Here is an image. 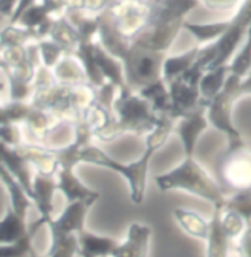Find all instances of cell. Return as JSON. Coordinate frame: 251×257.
Wrapping results in <instances>:
<instances>
[{
    "instance_id": "1",
    "label": "cell",
    "mask_w": 251,
    "mask_h": 257,
    "mask_svg": "<svg viewBox=\"0 0 251 257\" xmlns=\"http://www.w3.org/2000/svg\"><path fill=\"white\" fill-rule=\"evenodd\" d=\"M178 119L172 113L162 115L156 128L146 136V147L143 155L133 162H119L112 156H109L106 152H103L93 141L87 143L81 147L78 159L79 163H90L97 165L101 168H106L109 171H113L123 177L128 188H130V198L134 204H141L146 197L147 190V178H149V168L150 160L155 156V153L168 141L171 134L176 128Z\"/></svg>"
},
{
    "instance_id": "2",
    "label": "cell",
    "mask_w": 251,
    "mask_h": 257,
    "mask_svg": "<svg viewBox=\"0 0 251 257\" xmlns=\"http://www.w3.org/2000/svg\"><path fill=\"white\" fill-rule=\"evenodd\" d=\"M156 185L160 191H184L195 197L203 198L213 204V207H225L228 194L220 187L217 179L195 160L194 153H184V159L175 168L159 174Z\"/></svg>"
},
{
    "instance_id": "3",
    "label": "cell",
    "mask_w": 251,
    "mask_h": 257,
    "mask_svg": "<svg viewBox=\"0 0 251 257\" xmlns=\"http://www.w3.org/2000/svg\"><path fill=\"white\" fill-rule=\"evenodd\" d=\"M197 5L198 0H153L152 20L131 43L166 53L181 28H184L185 15Z\"/></svg>"
},
{
    "instance_id": "4",
    "label": "cell",
    "mask_w": 251,
    "mask_h": 257,
    "mask_svg": "<svg viewBox=\"0 0 251 257\" xmlns=\"http://www.w3.org/2000/svg\"><path fill=\"white\" fill-rule=\"evenodd\" d=\"M245 96H251V71L242 78L229 74L223 90L207 104L210 126L222 133L228 140V144L242 140L241 133L233 123V107Z\"/></svg>"
},
{
    "instance_id": "5",
    "label": "cell",
    "mask_w": 251,
    "mask_h": 257,
    "mask_svg": "<svg viewBox=\"0 0 251 257\" xmlns=\"http://www.w3.org/2000/svg\"><path fill=\"white\" fill-rule=\"evenodd\" d=\"M251 28V0H242L236 14L228 20L226 33L212 44L200 49V59L204 63L206 71L228 65L241 49L244 40Z\"/></svg>"
},
{
    "instance_id": "6",
    "label": "cell",
    "mask_w": 251,
    "mask_h": 257,
    "mask_svg": "<svg viewBox=\"0 0 251 257\" xmlns=\"http://www.w3.org/2000/svg\"><path fill=\"white\" fill-rule=\"evenodd\" d=\"M216 177L228 197L251 193V146L244 140L229 143L216 163Z\"/></svg>"
},
{
    "instance_id": "7",
    "label": "cell",
    "mask_w": 251,
    "mask_h": 257,
    "mask_svg": "<svg viewBox=\"0 0 251 257\" xmlns=\"http://www.w3.org/2000/svg\"><path fill=\"white\" fill-rule=\"evenodd\" d=\"M165 60V52L146 49L131 43L125 55L120 58L128 87L136 93H141L143 90L163 81Z\"/></svg>"
},
{
    "instance_id": "8",
    "label": "cell",
    "mask_w": 251,
    "mask_h": 257,
    "mask_svg": "<svg viewBox=\"0 0 251 257\" xmlns=\"http://www.w3.org/2000/svg\"><path fill=\"white\" fill-rule=\"evenodd\" d=\"M113 109L123 134L131 133L137 136H147L155 130L162 116L156 112L149 100L140 93L133 91L130 87L117 91Z\"/></svg>"
},
{
    "instance_id": "9",
    "label": "cell",
    "mask_w": 251,
    "mask_h": 257,
    "mask_svg": "<svg viewBox=\"0 0 251 257\" xmlns=\"http://www.w3.org/2000/svg\"><path fill=\"white\" fill-rule=\"evenodd\" d=\"M210 126L207 119V107L201 106L200 109L194 110L193 113H188L176 122L175 131L178 133V137L182 143L184 153H194L198 144V140L203 136V133Z\"/></svg>"
},
{
    "instance_id": "10",
    "label": "cell",
    "mask_w": 251,
    "mask_h": 257,
    "mask_svg": "<svg viewBox=\"0 0 251 257\" xmlns=\"http://www.w3.org/2000/svg\"><path fill=\"white\" fill-rule=\"evenodd\" d=\"M58 191V178L55 175H43L36 174L33 182V203L39 210V220L43 225H49L55 215H53V200Z\"/></svg>"
},
{
    "instance_id": "11",
    "label": "cell",
    "mask_w": 251,
    "mask_h": 257,
    "mask_svg": "<svg viewBox=\"0 0 251 257\" xmlns=\"http://www.w3.org/2000/svg\"><path fill=\"white\" fill-rule=\"evenodd\" d=\"M150 239L152 228L140 222H133L128 226L123 241L117 244L112 257H149Z\"/></svg>"
},
{
    "instance_id": "12",
    "label": "cell",
    "mask_w": 251,
    "mask_h": 257,
    "mask_svg": "<svg viewBox=\"0 0 251 257\" xmlns=\"http://www.w3.org/2000/svg\"><path fill=\"white\" fill-rule=\"evenodd\" d=\"M2 168H5L14 178L24 187V190L31 197L33 194V182L36 171L30 160L24 156L20 149H12L2 146ZM33 200V198H31Z\"/></svg>"
},
{
    "instance_id": "13",
    "label": "cell",
    "mask_w": 251,
    "mask_h": 257,
    "mask_svg": "<svg viewBox=\"0 0 251 257\" xmlns=\"http://www.w3.org/2000/svg\"><path fill=\"white\" fill-rule=\"evenodd\" d=\"M56 178H58V191L63 194L68 203H77V201L96 203L100 197L98 191L91 190L78 178L75 168L60 166Z\"/></svg>"
},
{
    "instance_id": "14",
    "label": "cell",
    "mask_w": 251,
    "mask_h": 257,
    "mask_svg": "<svg viewBox=\"0 0 251 257\" xmlns=\"http://www.w3.org/2000/svg\"><path fill=\"white\" fill-rule=\"evenodd\" d=\"M93 204L94 203L91 201L68 203L63 212L59 216H55L53 220L47 225L49 229H59L65 232L79 234L85 228V219Z\"/></svg>"
},
{
    "instance_id": "15",
    "label": "cell",
    "mask_w": 251,
    "mask_h": 257,
    "mask_svg": "<svg viewBox=\"0 0 251 257\" xmlns=\"http://www.w3.org/2000/svg\"><path fill=\"white\" fill-rule=\"evenodd\" d=\"M79 241V257H112L119 241L115 238L98 235L87 228L78 234Z\"/></svg>"
},
{
    "instance_id": "16",
    "label": "cell",
    "mask_w": 251,
    "mask_h": 257,
    "mask_svg": "<svg viewBox=\"0 0 251 257\" xmlns=\"http://www.w3.org/2000/svg\"><path fill=\"white\" fill-rule=\"evenodd\" d=\"M53 75L59 84L65 85H77V84H85L88 82L85 69L74 53H66L62 59L59 60L58 65L52 69ZM90 84V82H88Z\"/></svg>"
},
{
    "instance_id": "17",
    "label": "cell",
    "mask_w": 251,
    "mask_h": 257,
    "mask_svg": "<svg viewBox=\"0 0 251 257\" xmlns=\"http://www.w3.org/2000/svg\"><path fill=\"white\" fill-rule=\"evenodd\" d=\"M222 207H214L210 219V232L206 239V257H228L231 239L225 234L220 222Z\"/></svg>"
},
{
    "instance_id": "18",
    "label": "cell",
    "mask_w": 251,
    "mask_h": 257,
    "mask_svg": "<svg viewBox=\"0 0 251 257\" xmlns=\"http://www.w3.org/2000/svg\"><path fill=\"white\" fill-rule=\"evenodd\" d=\"M172 213L176 223L185 234L197 239H203V241L207 239L210 232V220H206L197 212L184 207H176Z\"/></svg>"
},
{
    "instance_id": "19",
    "label": "cell",
    "mask_w": 251,
    "mask_h": 257,
    "mask_svg": "<svg viewBox=\"0 0 251 257\" xmlns=\"http://www.w3.org/2000/svg\"><path fill=\"white\" fill-rule=\"evenodd\" d=\"M2 182H3V187L6 188L8 198H9L8 206L12 210H15L18 215L27 218L28 210L31 209V206H34V203H33L31 197L28 196V193L5 168H2Z\"/></svg>"
},
{
    "instance_id": "20",
    "label": "cell",
    "mask_w": 251,
    "mask_h": 257,
    "mask_svg": "<svg viewBox=\"0 0 251 257\" xmlns=\"http://www.w3.org/2000/svg\"><path fill=\"white\" fill-rule=\"evenodd\" d=\"M200 49H201V46H194L188 52L166 58L165 63H163V81L166 84H169L174 79L184 75L187 71H190L198 59Z\"/></svg>"
},
{
    "instance_id": "21",
    "label": "cell",
    "mask_w": 251,
    "mask_h": 257,
    "mask_svg": "<svg viewBox=\"0 0 251 257\" xmlns=\"http://www.w3.org/2000/svg\"><path fill=\"white\" fill-rule=\"evenodd\" d=\"M30 228L31 226L27 225V218L18 215L8 206L0 220V244H12L18 241L30 232Z\"/></svg>"
},
{
    "instance_id": "22",
    "label": "cell",
    "mask_w": 251,
    "mask_h": 257,
    "mask_svg": "<svg viewBox=\"0 0 251 257\" xmlns=\"http://www.w3.org/2000/svg\"><path fill=\"white\" fill-rule=\"evenodd\" d=\"M229 74H231L229 63L204 72L203 78L200 81V93H201L203 104L207 106L223 90Z\"/></svg>"
},
{
    "instance_id": "23",
    "label": "cell",
    "mask_w": 251,
    "mask_h": 257,
    "mask_svg": "<svg viewBox=\"0 0 251 257\" xmlns=\"http://www.w3.org/2000/svg\"><path fill=\"white\" fill-rule=\"evenodd\" d=\"M50 237L52 242L46 257H79L78 234L50 229Z\"/></svg>"
},
{
    "instance_id": "24",
    "label": "cell",
    "mask_w": 251,
    "mask_h": 257,
    "mask_svg": "<svg viewBox=\"0 0 251 257\" xmlns=\"http://www.w3.org/2000/svg\"><path fill=\"white\" fill-rule=\"evenodd\" d=\"M184 28L187 31H190L193 34V37L197 40L198 46L203 47L207 44H212L214 41L220 39L226 30H228V21L223 22H210V24H193V22H187L184 24Z\"/></svg>"
},
{
    "instance_id": "25",
    "label": "cell",
    "mask_w": 251,
    "mask_h": 257,
    "mask_svg": "<svg viewBox=\"0 0 251 257\" xmlns=\"http://www.w3.org/2000/svg\"><path fill=\"white\" fill-rule=\"evenodd\" d=\"M30 232L22 237L18 241L12 242V244H0V257H31L34 253V247H33V239L34 235L39 232V229L43 225L41 220H36L33 225H30Z\"/></svg>"
},
{
    "instance_id": "26",
    "label": "cell",
    "mask_w": 251,
    "mask_h": 257,
    "mask_svg": "<svg viewBox=\"0 0 251 257\" xmlns=\"http://www.w3.org/2000/svg\"><path fill=\"white\" fill-rule=\"evenodd\" d=\"M220 222H222V228H223L225 234L229 237L231 241L239 239L241 235L245 232V229L250 226L248 222L245 220V218L241 213H238L232 209H228V207H222Z\"/></svg>"
},
{
    "instance_id": "27",
    "label": "cell",
    "mask_w": 251,
    "mask_h": 257,
    "mask_svg": "<svg viewBox=\"0 0 251 257\" xmlns=\"http://www.w3.org/2000/svg\"><path fill=\"white\" fill-rule=\"evenodd\" d=\"M33 109L31 103L9 100L2 106V123H24Z\"/></svg>"
},
{
    "instance_id": "28",
    "label": "cell",
    "mask_w": 251,
    "mask_h": 257,
    "mask_svg": "<svg viewBox=\"0 0 251 257\" xmlns=\"http://www.w3.org/2000/svg\"><path fill=\"white\" fill-rule=\"evenodd\" d=\"M37 43H39L41 63L49 69H53L58 65L59 60L62 59L66 53H69L63 46H60L59 43L53 41L52 39L39 40Z\"/></svg>"
},
{
    "instance_id": "29",
    "label": "cell",
    "mask_w": 251,
    "mask_h": 257,
    "mask_svg": "<svg viewBox=\"0 0 251 257\" xmlns=\"http://www.w3.org/2000/svg\"><path fill=\"white\" fill-rule=\"evenodd\" d=\"M0 137H2V146L17 149L24 146V131L17 123H2L0 126Z\"/></svg>"
},
{
    "instance_id": "30",
    "label": "cell",
    "mask_w": 251,
    "mask_h": 257,
    "mask_svg": "<svg viewBox=\"0 0 251 257\" xmlns=\"http://www.w3.org/2000/svg\"><path fill=\"white\" fill-rule=\"evenodd\" d=\"M209 11H231L236 5H239L242 0H200Z\"/></svg>"
},
{
    "instance_id": "31",
    "label": "cell",
    "mask_w": 251,
    "mask_h": 257,
    "mask_svg": "<svg viewBox=\"0 0 251 257\" xmlns=\"http://www.w3.org/2000/svg\"><path fill=\"white\" fill-rule=\"evenodd\" d=\"M236 251L239 257H251V225L238 239Z\"/></svg>"
},
{
    "instance_id": "32",
    "label": "cell",
    "mask_w": 251,
    "mask_h": 257,
    "mask_svg": "<svg viewBox=\"0 0 251 257\" xmlns=\"http://www.w3.org/2000/svg\"><path fill=\"white\" fill-rule=\"evenodd\" d=\"M36 3H37V0H20L18 8H17L15 14L12 15V18H11V25H17L18 21L21 20V17H22L31 6H34Z\"/></svg>"
},
{
    "instance_id": "33",
    "label": "cell",
    "mask_w": 251,
    "mask_h": 257,
    "mask_svg": "<svg viewBox=\"0 0 251 257\" xmlns=\"http://www.w3.org/2000/svg\"><path fill=\"white\" fill-rule=\"evenodd\" d=\"M20 0H0V12L3 17H9V20L12 18V15L15 14L17 8H18Z\"/></svg>"
},
{
    "instance_id": "34",
    "label": "cell",
    "mask_w": 251,
    "mask_h": 257,
    "mask_svg": "<svg viewBox=\"0 0 251 257\" xmlns=\"http://www.w3.org/2000/svg\"><path fill=\"white\" fill-rule=\"evenodd\" d=\"M31 257H46V254H44V256H41V254H39V253H37V251L34 250V253L31 254Z\"/></svg>"
}]
</instances>
